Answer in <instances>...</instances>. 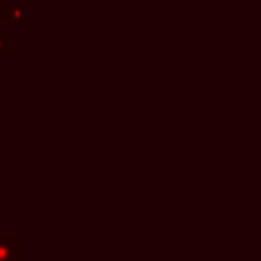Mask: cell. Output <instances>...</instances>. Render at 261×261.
<instances>
[{
  "label": "cell",
  "mask_w": 261,
  "mask_h": 261,
  "mask_svg": "<svg viewBox=\"0 0 261 261\" xmlns=\"http://www.w3.org/2000/svg\"><path fill=\"white\" fill-rule=\"evenodd\" d=\"M18 234H0V261H20Z\"/></svg>",
  "instance_id": "cell-1"
},
{
  "label": "cell",
  "mask_w": 261,
  "mask_h": 261,
  "mask_svg": "<svg viewBox=\"0 0 261 261\" xmlns=\"http://www.w3.org/2000/svg\"><path fill=\"white\" fill-rule=\"evenodd\" d=\"M2 18L12 27V29H18L20 24V6L16 2H6L2 4Z\"/></svg>",
  "instance_id": "cell-2"
},
{
  "label": "cell",
  "mask_w": 261,
  "mask_h": 261,
  "mask_svg": "<svg viewBox=\"0 0 261 261\" xmlns=\"http://www.w3.org/2000/svg\"><path fill=\"white\" fill-rule=\"evenodd\" d=\"M10 53V35L6 31H0V57H8Z\"/></svg>",
  "instance_id": "cell-3"
}]
</instances>
